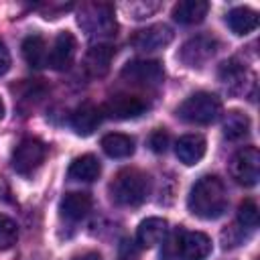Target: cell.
Returning a JSON list of instances; mask_svg holds the SVG:
<instances>
[{
	"instance_id": "obj_20",
	"label": "cell",
	"mask_w": 260,
	"mask_h": 260,
	"mask_svg": "<svg viewBox=\"0 0 260 260\" xmlns=\"http://www.w3.org/2000/svg\"><path fill=\"white\" fill-rule=\"evenodd\" d=\"M22 57L35 69H43L45 65H49V51L45 39L41 35H28L22 41Z\"/></svg>"
},
{
	"instance_id": "obj_2",
	"label": "cell",
	"mask_w": 260,
	"mask_h": 260,
	"mask_svg": "<svg viewBox=\"0 0 260 260\" xmlns=\"http://www.w3.org/2000/svg\"><path fill=\"white\" fill-rule=\"evenodd\" d=\"M150 191L148 177L138 169H122L110 183V197L116 205L134 207L140 205Z\"/></svg>"
},
{
	"instance_id": "obj_13",
	"label": "cell",
	"mask_w": 260,
	"mask_h": 260,
	"mask_svg": "<svg viewBox=\"0 0 260 260\" xmlns=\"http://www.w3.org/2000/svg\"><path fill=\"white\" fill-rule=\"evenodd\" d=\"M112 59H114V47L108 43H98L89 47V51L85 53L83 67L91 77H104L110 71Z\"/></svg>"
},
{
	"instance_id": "obj_25",
	"label": "cell",
	"mask_w": 260,
	"mask_h": 260,
	"mask_svg": "<svg viewBox=\"0 0 260 260\" xmlns=\"http://www.w3.org/2000/svg\"><path fill=\"white\" fill-rule=\"evenodd\" d=\"M238 221L242 228H256L258 225V205L252 199H244L238 207Z\"/></svg>"
},
{
	"instance_id": "obj_4",
	"label": "cell",
	"mask_w": 260,
	"mask_h": 260,
	"mask_svg": "<svg viewBox=\"0 0 260 260\" xmlns=\"http://www.w3.org/2000/svg\"><path fill=\"white\" fill-rule=\"evenodd\" d=\"M221 114V102L217 95L209 93V91H197L191 93L179 108H177V116L189 124H211L219 118Z\"/></svg>"
},
{
	"instance_id": "obj_17",
	"label": "cell",
	"mask_w": 260,
	"mask_h": 260,
	"mask_svg": "<svg viewBox=\"0 0 260 260\" xmlns=\"http://www.w3.org/2000/svg\"><path fill=\"white\" fill-rule=\"evenodd\" d=\"M167 230H169L167 219H162V217H146L144 221H140V225L136 230V240H138L140 246L150 248V246H156L158 242L165 240Z\"/></svg>"
},
{
	"instance_id": "obj_3",
	"label": "cell",
	"mask_w": 260,
	"mask_h": 260,
	"mask_svg": "<svg viewBox=\"0 0 260 260\" xmlns=\"http://www.w3.org/2000/svg\"><path fill=\"white\" fill-rule=\"evenodd\" d=\"M79 26L93 39H108L116 35V16L114 6L108 2H89L83 4L77 16Z\"/></svg>"
},
{
	"instance_id": "obj_27",
	"label": "cell",
	"mask_w": 260,
	"mask_h": 260,
	"mask_svg": "<svg viewBox=\"0 0 260 260\" xmlns=\"http://www.w3.org/2000/svg\"><path fill=\"white\" fill-rule=\"evenodd\" d=\"M148 146H150L154 152H165L167 146H169V134H167V130H162V128L154 130V132L150 134V138H148Z\"/></svg>"
},
{
	"instance_id": "obj_8",
	"label": "cell",
	"mask_w": 260,
	"mask_h": 260,
	"mask_svg": "<svg viewBox=\"0 0 260 260\" xmlns=\"http://www.w3.org/2000/svg\"><path fill=\"white\" fill-rule=\"evenodd\" d=\"M217 47H219L217 39H213L209 35H197L183 43V47L179 51V59L187 67H193V69L203 67L217 53Z\"/></svg>"
},
{
	"instance_id": "obj_23",
	"label": "cell",
	"mask_w": 260,
	"mask_h": 260,
	"mask_svg": "<svg viewBox=\"0 0 260 260\" xmlns=\"http://www.w3.org/2000/svg\"><path fill=\"white\" fill-rule=\"evenodd\" d=\"M217 75H219V79L225 83V87H230V89L234 91V89H238V87H242V85H244L246 67H244L240 61L230 59V61H225V63H221V65H219Z\"/></svg>"
},
{
	"instance_id": "obj_1",
	"label": "cell",
	"mask_w": 260,
	"mask_h": 260,
	"mask_svg": "<svg viewBox=\"0 0 260 260\" xmlns=\"http://www.w3.org/2000/svg\"><path fill=\"white\" fill-rule=\"evenodd\" d=\"M187 207L195 217L201 219L221 217L228 207V191L223 181L215 175H203L197 179L189 191Z\"/></svg>"
},
{
	"instance_id": "obj_5",
	"label": "cell",
	"mask_w": 260,
	"mask_h": 260,
	"mask_svg": "<svg viewBox=\"0 0 260 260\" xmlns=\"http://www.w3.org/2000/svg\"><path fill=\"white\" fill-rule=\"evenodd\" d=\"M230 173L232 179L238 185L244 187H252L258 183L260 177V152L256 146H244L240 148L230 162Z\"/></svg>"
},
{
	"instance_id": "obj_14",
	"label": "cell",
	"mask_w": 260,
	"mask_h": 260,
	"mask_svg": "<svg viewBox=\"0 0 260 260\" xmlns=\"http://www.w3.org/2000/svg\"><path fill=\"white\" fill-rule=\"evenodd\" d=\"M205 146L207 144H205V138L203 136H199V134H185V136H181L177 140L175 152H177V156H179V160L183 165L191 167V165H197L203 158Z\"/></svg>"
},
{
	"instance_id": "obj_26",
	"label": "cell",
	"mask_w": 260,
	"mask_h": 260,
	"mask_svg": "<svg viewBox=\"0 0 260 260\" xmlns=\"http://www.w3.org/2000/svg\"><path fill=\"white\" fill-rule=\"evenodd\" d=\"M18 228L8 215H0V250H8L16 244Z\"/></svg>"
},
{
	"instance_id": "obj_28",
	"label": "cell",
	"mask_w": 260,
	"mask_h": 260,
	"mask_svg": "<svg viewBox=\"0 0 260 260\" xmlns=\"http://www.w3.org/2000/svg\"><path fill=\"white\" fill-rule=\"evenodd\" d=\"M10 69V53L4 47V43L0 41V75H4Z\"/></svg>"
},
{
	"instance_id": "obj_30",
	"label": "cell",
	"mask_w": 260,
	"mask_h": 260,
	"mask_svg": "<svg viewBox=\"0 0 260 260\" xmlns=\"http://www.w3.org/2000/svg\"><path fill=\"white\" fill-rule=\"evenodd\" d=\"M4 118V104H2V100H0V120Z\"/></svg>"
},
{
	"instance_id": "obj_9",
	"label": "cell",
	"mask_w": 260,
	"mask_h": 260,
	"mask_svg": "<svg viewBox=\"0 0 260 260\" xmlns=\"http://www.w3.org/2000/svg\"><path fill=\"white\" fill-rule=\"evenodd\" d=\"M175 250L179 260H205L211 254V240L203 232H179Z\"/></svg>"
},
{
	"instance_id": "obj_12",
	"label": "cell",
	"mask_w": 260,
	"mask_h": 260,
	"mask_svg": "<svg viewBox=\"0 0 260 260\" xmlns=\"http://www.w3.org/2000/svg\"><path fill=\"white\" fill-rule=\"evenodd\" d=\"M75 49H77V41L75 37L69 32V30H63L57 35L55 43H53V49L49 53V65L57 71H63L67 69L71 63H73V57H75Z\"/></svg>"
},
{
	"instance_id": "obj_11",
	"label": "cell",
	"mask_w": 260,
	"mask_h": 260,
	"mask_svg": "<svg viewBox=\"0 0 260 260\" xmlns=\"http://www.w3.org/2000/svg\"><path fill=\"white\" fill-rule=\"evenodd\" d=\"M173 41V30L167 24H150L130 37V45L138 51H158Z\"/></svg>"
},
{
	"instance_id": "obj_10",
	"label": "cell",
	"mask_w": 260,
	"mask_h": 260,
	"mask_svg": "<svg viewBox=\"0 0 260 260\" xmlns=\"http://www.w3.org/2000/svg\"><path fill=\"white\" fill-rule=\"evenodd\" d=\"M100 110H102V116H108L114 120H132L146 112V104L136 95L118 93V95H112Z\"/></svg>"
},
{
	"instance_id": "obj_24",
	"label": "cell",
	"mask_w": 260,
	"mask_h": 260,
	"mask_svg": "<svg viewBox=\"0 0 260 260\" xmlns=\"http://www.w3.org/2000/svg\"><path fill=\"white\" fill-rule=\"evenodd\" d=\"M250 130V120L246 114L242 112H230L223 120V136L228 140H242L244 136H248Z\"/></svg>"
},
{
	"instance_id": "obj_21",
	"label": "cell",
	"mask_w": 260,
	"mask_h": 260,
	"mask_svg": "<svg viewBox=\"0 0 260 260\" xmlns=\"http://www.w3.org/2000/svg\"><path fill=\"white\" fill-rule=\"evenodd\" d=\"M225 22H228V26L232 28L234 35L244 37V35L252 32L258 26V14L250 8H246V6H238V8L228 12Z\"/></svg>"
},
{
	"instance_id": "obj_18",
	"label": "cell",
	"mask_w": 260,
	"mask_h": 260,
	"mask_svg": "<svg viewBox=\"0 0 260 260\" xmlns=\"http://www.w3.org/2000/svg\"><path fill=\"white\" fill-rule=\"evenodd\" d=\"M209 4L205 0H183L173 6V18L179 24H197L205 18Z\"/></svg>"
},
{
	"instance_id": "obj_7",
	"label": "cell",
	"mask_w": 260,
	"mask_h": 260,
	"mask_svg": "<svg viewBox=\"0 0 260 260\" xmlns=\"http://www.w3.org/2000/svg\"><path fill=\"white\" fill-rule=\"evenodd\" d=\"M47 156V146L37 140V138H24L18 142V146L12 150V169L18 173V175H32L45 160Z\"/></svg>"
},
{
	"instance_id": "obj_16",
	"label": "cell",
	"mask_w": 260,
	"mask_h": 260,
	"mask_svg": "<svg viewBox=\"0 0 260 260\" xmlns=\"http://www.w3.org/2000/svg\"><path fill=\"white\" fill-rule=\"evenodd\" d=\"M91 209V197L87 193H81V191H73V193H67L61 203H59V211L65 219H71V221H77V219H83L87 215V211Z\"/></svg>"
},
{
	"instance_id": "obj_15",
	"label": "cell",
	"mask_w": 260,
	"mask_h": 260,
	"mask_svg": "<svg viewBox=\"0 0 260 260\" xmlns=\"http://www.w3.org/2000/svg\"><path fill=\"white\" fill-rule=\"evenodd\" d=\"M102 122V110L95 108L93 104H81L73 114H71V128L79 136H89L93 130H98Z\"/></svg>"
},
{
	"instance_id": "obj_29",
	"label": "cell",
	"mask_w": 260,
	"mask_h": 260,
	"mask_svg": "<svg viewBox=\"0 0 260 260\" xmlns=\"http://www.w3.org/2000/svg\"><path fill=\"white\" fill-rule=\"evenodd\" d=\"M75 260H102V256H100L98 252H85V254L77 256Z\"/></svg>"
},
{
	"instance_id": "obj_22",
	"label": "cell",
	"mask_w": 260,
	"mask_h": 260,
	"mask_svg": "<svg viewBox=\"0 0 260 260\" xmlns=\"http://www.w3.org/2000/svg\"><path fill=\"white\" fill-rule=\"evenodd\" d=\"M102 148L112 158H126L134 152V140L128 134L112 132V134H106L102 138Z\"/></svg>"
},
{
	"instance_id": "obj_6",
	"label": "cell",
	"mask_w": 260,
	"mask_h": 260,
	"mask_svg": "<svg viewBox=\"0 0 260 260\" xmlns=\"http://www.w3.org/2000/svg\"><path fill=\"white\" fill-rule=\"evenodd\" d=\"M122 79H126L132 85H142V87H156L165 79L162 65L154 59H134L128 61L122 71Z\"/></svg>"
},
{
	"instance_id": "obj_19",
	"label": "cell",
	"mask_w": 260,
	"mask_h": 260,
	"mask_svg": "<svg viewBox=\"0 0 260 260\" xmlns=\"http://www.w3.org/2000/svg\"><path fill=\"white\" fill-rule=\"evenodd\" d=\"M100 173H102V165H100L98 156H93V154H81V156L73 158L69 165V179H73V181L91 183L100 177Z\"/></svg>"
}]
</instances>
